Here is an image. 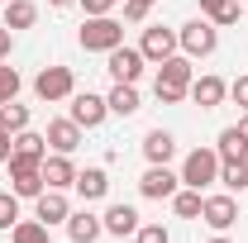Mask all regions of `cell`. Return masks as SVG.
Returning a JSON list of instances; mask_svg holds the SVG:
<instances>
[{
  "label": "cell",
  "mask_w": 248,
  "mask_h": 243,
  "mask_svg": "<svg viewBox=\"0 0 248 243\" xmlns=\"http://www.w3.org/2000/svg\"><path fill=\"white\" fill-rule=\"evenodd\" d=\"M33 19H38V5L33 0H10L5 5V29H29Z\"/></svg>",
  "instance_id": "obj_21"
},
{
  "label": "cell",
  "mask_w": 248,
  "mask_h": 243,
  "mask_svg": "<svg viewBox=\"0 0 248 243\" xmlns=\"http://www.w3.org/2000/svg\"><path fill=\"white\" fill-rule=\"evenodd\" d=\"M139 53H143L148 62H167L172 53H177V33L162 29V24H157V29H143V43H139Z\"/></svg>",
  "instance_id": "obj_11"
},
{
  "label": "cell",
  "mask_w": 248,
  "mask_h": 243,
  "mask_svg": "<svg viewBox=\"0 0 248 243\" xmlns=\"http://www.w3.org/2000/svg\"><path fill=\"white\" fill-rule=\"evenodd\" d=\"M219 182L229 191H244L248 186V162H219Z\"/></svg>",
  "instance_id": "obj_27"
},
{
  "label": "cell",
  "mask_w": 248,
  "mask_h": 243,
  "mask_svg": "<svg viewBox=\"0 0 248 243\" xmlns=\"http://www.w3.org/2000/svg\"><path fill=\"white\" fill-rule=\"evenodd\" d=\"M72 182H77L72 152H53V157H43V186H53V191H67Z\"/></svg>",
  "instance_id": "obj_12"
},
{
  "label": "cell",
  "mask_w": 248,
  "mask_h": 243,
  "mask_svg": "<svg viewBox=\"0 0 248 243\" xmlns=\"http://www.w3.org/2000/svg\"><path fill=\"white\" fill-rule=\"evenodd\" d=\"M177 48H182L186 58H210L219 48V29L210 24V19H191L182 33H177Z\"/></svg>",
  "instance_id": "obj_4"
},
{
  "label": "cell",
  "mask_w": 248,
  "mask_h": 243,
  "mask_svg": "<svg viewBox=\"0 0 248 243\" xmlns=\"http://www.w3.org/2000/svg\"><path fill=\"white\" fill-rule=\"evenodd\" d=\"M210 243H229V239H224V234H219V239H210Z\"/></svg>",
  "instance_id": "obj_40"
},
{
  "label": "cell",
  "mask_w": 248,
  "mask_h": 243,
  "mask_svg": "<svg viewBox=\"0 0 248 243\" xmlns=\"http://www.w3.org/2000/svg\"><path fill=\"white\" fill-rule=\"evenodd\" d=\"M10 182H15V196H43V162L38 157H19L10 152Z\"/></svg>",
  "instance_id": "obj_5"
},
{
  "label": "cell",
  "mask_w": 248,
  "mask_h": 243,
  "mask_svg": "<svg viewBox=\"0 0 248 243\" xmlns=\"http://www.w3.org/2000/svg\"><path fill=\"white\" fill-rule=\"evenodd\" d=\"M15 224H19V196L0 191V229H15Z\"/></svg>",
  "instance_id": "obj_28"
},
{
  "label": "cell",
  "mask_w": 248,
  "mask_h": 243,
  "mask_svg": "<svg viewBox=\"0 0 248 243\" xmlns=\"http://www.w3.org/2000/svg\"><path fill=\"white\" fill-rule=\"evenodd\" d=\"M81 5H86V15H110L120 0H81Z\"/></svg>",
  "instance_id": "obj_34"
},
{
  "label": "cell",
  "mask_w": 248,
  "mask_h": 243,
  "mask_svg": "<svg viewBox=\"0 0 248 243\" xmlns=\"http://www.w3.org/2000/svg\"><path fill=\"white\" fill-rule=\"evenodd\" d=\"M0 129H10V134L29 129V105H15V100H5V105H0Z\"/></svg>",
  "instance_id": "obj_25"
},
{
  "label": "cell",
  "mask_w": 248,
  "mask_h": 243,
  "mask_svg": "<svg viewBox=\"0 0 248 243\" xmlns=\"http://www.w3.org/2000/svg\"><path fill=\"white\" fill-rule=\"evenodd\" d=\"M77 191H81V200H100L105 191H110V177L100 172V167H86V172H77Z\"/></svg>",
  "instance_id": "obj_20"
},
{
  "label": "cell",
  "mask_w": 248,
  "mask_h": 243,
  "mask_svg": "<svg viewBox=\"0 0 248 243\" xmlns=\"http://www.w3.org/2000/svg\"><path fill=\"white\" fill-rule=\"evenodd\" d=\"M234 129H239V134H244V138H248V110H244V120L234 124Z\"/></svg>",
  "instance_id": "obj_37"
},
{
  "label": "cell",
  "mask_w": 248,
  "mask_h": 243,
  "mask_svg": "<svg viewBox=\"0 0 248 243\" xmlns=\"http://www.w3.org/2000/svg\"><path fill=\"white\" fill-rule=\"evenodd\" d=\"M53 5H77V0H53Z\"/></svg>",
  "instance_id": "obj_39"
},
{
  "label": "cell",
  "mask_w": 248,
  "mask_h": 243,
  "mask_svg": "<svg viewBox=\"0 0 248 243\" xmlns=\"http://www.w3.org/2000/svg\"><path fill=\"white\" fill-rule=\"evenodd\" d=\"M81 48L86 53H110V48H120L124 43V24L120 19H110V15H86V24H81Z\"/></svg>",
  "instance_id": "obj_2"
},
{
  "label": "cell",
  "mask_w": 248,
  "mask_h": 243,
  "mask_svg": "<svg viewBox=\"0 0 248 243\" xmlns=\"http://www.w3.org/2000/svg\"><path fill=\"white\" fill-rule=\"evenodd\" d=\"M201 205H205V196H201V191H191V186L172 196V210L182 214V219H196V214H201Z\"/></svg>",
  "instance_id": "obj_26"
},
{
  "label": "cell",
  "mask_w": 248,
  "mask_h": 243,
  "mask_svg": "<svg viewBox=\"0 0 248 243\" xmlns=\"http://www.w3.org/2000/svg\"><path fill=\"white\" fill-rule=\"evenodd\" d=\"M124 19H129V24H143V19H148V5H134V0H124Z\"/></svg>",
  "instance_id": "obj_32"
},
{
  "label": "cell",
  "mask_w": 248,
  "mask_h": 243,
  "mask_svg": "<svg viewBox=\"0 0 248 243\" xmlns=\"http://www.w3.org/2000/svg\"><path fill=\"white\" fill-rule=\"evenodd\" d=\"M229 95H234V105H239V110H248V76H239V81L229 86Z\"/></svg>",
  "instance_id": "obj_33"
},
{
  "label": "cell",
  "mask_w": 248,
  "mask_h": 243,
  "mask_svg": "<svg viewBox=\"0 0 248 243\" xmlns=\"http://www.w3.org/2000/svg\"><path fill=\"white\" fill-rule=\"evenodd\" d=\"M10 239L15 243H53V234H48L43 219H19V224L10 229Z\"/></svg>",
  "instance_id": "obj_23"
},
{
  "label": "cell",
  "mask_w": 248,
  "mask_h": 243,
  "mask_svg": "<svg viewBox=\"0 0 248 243\" xmlns=\"http://www.w3.org/2000/svg\"><path fill=\"white\" fill-rule=\"evenodd\" d=\"M177 186H182V177H177L167 162H162V167H148V172L139 177V191H143L148 200H172V196H177Z\"/></svg>",
  "instance_id": "obj_7"
},
{
  "label": "cell",
  "mask_w": 248,
  "mask_h": 243,
  "mask_svg": "<svg viewBox=\"0 0 248 243\" xmlns=\"http://www.w3.org/2000/svg\"><path fill=\"white\" fill-rule=\"evenodd\" d=\"M15 95H19V72L0 62V105H5V100H15Z\"/></svg>",
  "instance_id": "obj_29"
},
{
  "label": "cell",
  "mask_w": 248,
  "mask_h": 243,
  "mask_svg": "<svg viewBox=\"0 0 248 243\" xmlns=\"http://www.w3.org/2000/svg\"><path fill=\"white\" fill-rule=\"evenodd\" d=\"M105 115H110V105H105L100 95H91V91L72 95V120L81 124V129H95V124H105Z\"/></svg>",
  "instance_id": "obj_10"
},
{
  "label": "cell",
  "mask_w": 248,
  "mask_h": 243,
  "mask_svg": "<svg viewBox=\"0 0 248 243\" xmlns=\"http://www.w3.org/2000/svg\"><path fill=\"white\" fill-rule=\"evenodd\" d=\"M15 152L43 162V157H48V138H43V134H29V129H19V134H15Z\"/></svg>",
  "instance_id": "obj_24"
},
{
  "label": "cell",
  "mask_w": 248,
  "mask_h": 243,
  "mask_svg": "<svg viewBox=\"0 0 248 243\" xmlns=\"http://www.w3.org/2000/svg\"><path fill=\"white\" fill-rule=\"evenodd\" d=\"M201 219H205L215 234H224V229L239 219V205H234V196H205V205H201Z\"/></svg>",
  "instance_id": "obj_9"
},
{
  "label": "cell",
  "mask_w": 248,
  "mask_h": 243,
  "mask_svg": "<svg viewBox=\"0 0 248 243\" xmlns=\"http://www.w3.org/2000/svg\"><path fill=\"white\" fill-rule=\"evenodd\" d=\"M215 152H219V162H248V138L229 124V129L219 134V148Z\"/></svg>",
  "instance_id": "obj_19"
},
{
  "label": "cell",
  "mask_w": 248,
  "mask_h": 243,
  "mask_svg": "<svg viewBox=\"0 0 248 243\" xmlns=\"http://www.w3.org/2000/svg\"><path fill=\"white\" fill-rule=\"evenodd\" d=\"M10 152H15V138H10V129H0V162H10Z\"/></svg>",
  "instance_id": "obj_35"
},
{
  "label": "cell",
  "mask_w": 248,
  "mask_h": 243,
  "mask_svg": "<svg viewBox=\"0 0 248 243\" xmlns=\"http://www.w3.org/2000/svg\"><path fill=\"white\" fill-rule=\"evenodd\" d=\"M134 239H139V243H172V234H167L162 224H139Z\"/></svg>",
  "instance_id": "obj_30"
},
{
  "label": "cell",
  "mask_w": 248,
  "mask_h": 243,
  "mask_svg": "<svg viewBox=\"0 0 248 243\" xmlns=\"http://www.w3.org/2000/svg\"><path fill=\"white\" fill-rule=\"evenodd\" d=\"M105 105H110V115H134L139 110V91L124 86V81H115V91L105 95Z\"/></svg>",
  "instance_id": "obj_22"
},
{
  "label": "cell",
  "mask_w": 248,
  "mask_h": 243,
  "mask_svg": "<svg viewBox=\"0 0 248 243\" xmlns=\"http://www.w3.org/2000/svg\"><path fill=\"white\" fill-rule=\"evenodd\" d=\"M67 214H72V205H67V196H62V191H53V186H48V191L38 196V219H43V224L53 229V224H62Z\"/></svg>",
  "instance_id": "obj_17"
},
{
  "label": "cell",
  "mask_w": 248,
  "mask_h": 243,
  "mask_svg": "<svg viewBox=\"0 0 248 243\" xmlns=\"http://www.w3.org/2000/svg\"><path fill=\"white\" fill-rule=\"evenodd\" d=\"M210 182H219V152H215V148L186 152V162H182V186L201 191V186H210Z\"/></svg>",
  "instance_id": "obj_3"
},
{
  "label": "cell",
  "mask_w": 248,
  "mask_h": 243,
  "mask_svg": "<svg viewBox=\"0 0 248 243\" xmlns=\"http://www.w3.org/2000/svg\"><path fill=\"white\" fill-rule=\"evenodd\" d=\"M191 100H196V105H201V110H215L219 100H224V95H229V86H224V81H219V76H196V81H191Z\"/></svg>",
  "instance_id": "obj_15"
},
{
  "label": "cell",
  "mask_w": 248,
  "mask_h": 243,
  "mask_svg": "<svg viewBox=\"0 0 248 243\" xmlns=\"http://www.w3.org/2000/svg\"><path fill=\"white\" fill-rule=\"evenodd\" d=\"M172 152H177V138H172L167 129H153V134L143 138V157H148L153 167H162V162H172Z\"/></svg>",
  "instance_id": "obj_18"
},
{
  "label": "cell",
  "mask_w": 248,
  "mask_h": 243,
  "mask_svg": "<svg viewBox=\"0 0 248 243\" xmlns=\"http://www.w3.org/2000/svg\"><path fill=\"white\" fill-rule=\"evenodd\" d=\"M100 224H105V234L124 239V234H134V229H139V210H134V205H110V210L100 214Z\"/></svg>",
  "instance_id": "obj_16"
},
{
  "label": "cell",
  "mask_w": 248,
  "mask_h": 243,
  "mask_svg": "<svg viewBox=\"0 0 248 243\" xmlns=\"http://www.w3.org/2000/svg\"><path fill=\"white\" fill-rule=\"evenodd\" d=\"M43 138H48L53 152H77V148H81V124H77V120H53Z\"/></svg>",
  "instance_id": "obj_13"
},
{
  "label": "cell",
  "mask_w": 248,
  "mask_h": 243,
  "mask_svg": "<svg viewBox=\"0 0 248 243\" xmlns=\"http://www.w3.org/2000/svg\"><path fill=\"white\" fill-rule=\"evenodd\" d=\"M191 81H196V72H191V58H177V53H172V58L167 62H157V100H162V105H177V100H182L186 91H191Z\"/></svg>",
  "instance_id": "obj_1"
},
{
  "label": "cell",
  "mask_w": 248,
  "mask_h": 243,
  "mask_svg": "<svg viewBox=\"0 0 248 243\" xmlns=\"http://www.w3.org/2000/svg\"><path fill=\"white\" fill-rule=\"evenodd\" d=\"M10 38H15V29H0V62L10 58Z\"/></svg>",
  "instance_id": "obj_36"
},
{
  "label": "cell",
  "mask_w": 248,
  "mask_h": 243,
  "mask_svg": "<svg viewBox=\"0 0 248 243\" xmlns=\"http://www.w3.org/2000/svg\"><path fill=\"white\" fill-rule=\"evenodd\" d=\"M143 53H139V48H110V76H115V81H124V86H134V81H139V76H143Z\"/></svg>",
  "instance_id": "obj_8"
},
{
  "label": "cell",
  "mask_w": 248,
  "mask_h": 243,
  "mask_svg": "<svg viewBox=\"0 0 248 243\" xmlns=\"http://www.w3.org/2000/svg\"><path fill=\"white\" fill-rule=\"evenodd\" d=\"M134 5H148V10H153V0H134Z\"/></svg>",
  "instance_id": "obj_38"
},
{
  "label": "cell",
  "mask_w": 248,
  "mask_h": 243,
  "mask_svg": "<svg viewBox=\"0 0 248 243\" xmlns=\"http://www.w3.org/2000/svg\"><path fill=\"white\" fill-rule=\"evenodd\" d=\"M33 91H38V100H67V95L77 91V81H72V67H43L38 76H33Z\"/></svg>",
  "instance_id": "obj_6"
},
{
  "label": "cell",
  "mask_w": 248,
  "mask_h": 243,
  "mask_svg": "<svg viewBox=\"0 0 248 243\" xmlns=\"http://www.w3.org/2000/svg\"><path fill=\"white\" fill-rule=\"evenodd\" d=\"M229 5H234V0H201V10L210 15V24H219V15H224Z\"/></svg>",
  "instance_id": "obj_31"
},
{
  "label": "cell",
  "mask_w": 248,
  "mask_h": 243,
  "mask_svg": "<svg viewBox=\"0 0 248 243\" xmlns=\"http://www.w3.org/2000/svg\"><path fill=\"white\" fill-rule=\"evenodd\" d=\"M100 234H105L100 214H91V210H77V214H67V239H72V243H95Z\"/></svg>",
  "instance_id": "obj_14"
}]
</instances>
